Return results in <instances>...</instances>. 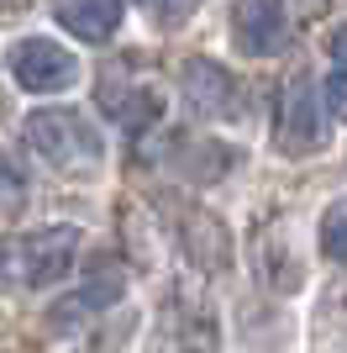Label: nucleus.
Instances as JSON below:
<instances>
[{"label": "nucleus", "mask_w": 347, "mask_h": 353, "mask_svg": "<svg viewBox=\"0 0 347 353\" xmlns=\"http://www.w3.org/2000/svg\"><path fill=\"white\" fill-rule=\"evenodd\" d=\"M195 6H200V0H147V16H153L158 27H179Z\"/></svg>", "instance_id": "9b49d317"}, {"label": "nucleus", "mask_w": 347, "mask_h": 353, "mask_svg": "<svg viewBox=\"0 0 347 353\" xmlns=\"http://www.w3.org/2000/svg\"><path fill=\"white\" fill-rule=\"evenodd\" d=\"M321 95H326V111L337 121H347V69H337L332 79H321Z\"/></svg>", "instance_id": "f8f14e48"}, {"label": "nucleus", "mask_w": 347, "mask_h": 353, "mask_svg": "<svg viewBox=\"0 0 347 353\" xmlns=\"http://www.w3.org/2000/svg\"><path fill=\"white\" fill-rule=\"evenodd\" d=\"M179 85H185V101L195 117H231L237 111V85L211 59H185L179 63Z\"/></svg>", "instance_id": "423d86ee"}, {"label": "nucleus", "mask_w": 347, "mask_h": 353, "mask_svg": "<svg viewBox=\"0 0 347 353\" xmlns=\"http://www.w3.org/2000/svg\"><path fill=\"white\" fill-rule=\"evenodd\" d=\"M21 6H27V0H0V21H11V16L21 11Z\"/></svg>", "instance_id": "2eb2a0df"}, {"label": "nucleus", "mask_w": 347, "mask_h": 353, "mask_svg": "<svg viewBox=\"0 0 347 353\" xmlns=\"http://www.w3.org/2000/svg\"><path fill=\"white\" fill-rule=\"evenodd\" d=\"M21 137L37 159L63 169V174H90L101 163V137L79 111H32Z\"/></svg>", "instance_id": "f03ea898"}, {"label": "nucleus", "mask_w": 347, "mask_h": 353, "mask_svg": "<svg viewBox=\"0 0 347 353\" xmlns=\"http://www.w3.org/2000/svg\"><path fill=\"white\" fill-rule=\"evenodd\" d=\"M79 259V227L53 221V227H27V232L0 237V280L21 285V290H43L58 285Z\"/></svg>", "instance_id": "f257e3e1"}, {"label": "nucleus", "mask_w": 347, "mask_h": 353, "mask_svg": "<svg viewBox=\"0 0 347 353\" xmlns=\"http://www.w3.org/2000/svg\"><path fill=\"white\" fill-rule=\"evenodd\" d=\"M321 253L326 259H347V201L321 216Z\"/></svg>", "instance_id": "9d476101"}, {"label": "nucleus", "mask_w": 347, "mask_h": 353, "mask_svg": "<svg viewBox=\"0 0 347 353\" xmlns=\"http://www.w3.org/2000/svg\"><path fill=\"white\" fill-rule=\"evenodd\" d=\"M11 74H16V85L32 90V95H53V90H69L79 79V59L69 48L48 43V37H27V43L11 48Z\"/></svg>", "instance_id": "7ed1b4c3"}, {"label": "nucleus", "mask_w": 347, "mask_h": 353, "mask_svg": "<svg viewBox=\"0 0 347 353\" xmlns=\"http://www.w3.org/2000/svg\"><path fill=\"white\" fill-rule=\"evenodd\" d=\"M231 37H237V48L247 59H274L289 43V6L284 0H237Z\"/></svg>", "instance_id": "39448f33"}, {"label": "nucleus", "mask_w": 347, "mask_h": 353, "mask_svg": "<svg viewBox=\"0 0 347 353\" xmlns=\"http://www.w3.org/2000/svg\"><path fill=\"white\" fill-rule=\"evenodd\" d=\"M58 21L79 37V43H111V32L121 27V0H63Z\"/></svg>", "instance_id": "1a4fd4ad"}, {"label": "nucleus", "mask_w": 347, "mask_h": 353, "mask_svg": "<svg viewBox=\"0 0 347 353\" xmlns=\"http://www.w3.org/2000/svg\"><path fill=\"white\" fill-rule=\"evenodd\" d=\"M332 63H337V69H347V27L332 37Z\"/></svg>", "instance_id": "ddd939ff"}, {"label": "nucleus", "mask_w": 347, "mask_h": 353, "mask_svg": "<svg viewBox=\"0 0 347 353\" xmlns=\"http://www.w3.org/2000/svg\"><path fill=\"white\" fill-rule=\"evenodd\" d=\"M326 11V0H295V16H300V21H311V16H321Z\"/></svg>", "instance_id": "4468645a"}, {"label": "nucleus", "mask_w": 347, "mask_h": 353, "mask_svg": "<svg viewBox=\"0 0 347 353\" xmlns=\"http://www.w3.org/2000/svg\"><path fill=\"white\" fill-rule=\"evenodd\" d=\"M326 137L321 127V101H316V79L311 74H295L279 95V127H274V143L284 153H311V148Z\"/></svg>", "instance_id": "20e7f679"}, {"label": "nucleus", "mask_w": 347, "mask_h": 353, "mask_svg": "<svg viewBox=\"0 0 347 353\" xmlns=\"http://www.w3.org/2000/svg\"><path fill=\"white\" fill-rule=\"evenodd\" d=\"M116 301H121V274H116V269H95L79 290H69L53 311H48V327H53V332H69V327L90 322L95 311H111Z\"/></svg>", "instance_id": "0eeeda50"}, {"label": "nucleus", "mask_w": 347, "mask_h": 353, "mask_svg": "<svg viewBox=\"0 0 347 353\" xmlns=\"http://www.w3.org/2000/svg\"><path fill=\"white\" fill-rule=\"evenodd\" d=\"M101 105L111 111L116 127H127V132H147L163 117V95L153 85H116L111 74H105V85H101Z\"/></svg>", "instance_id": "6e6552de"}]
</instances>
